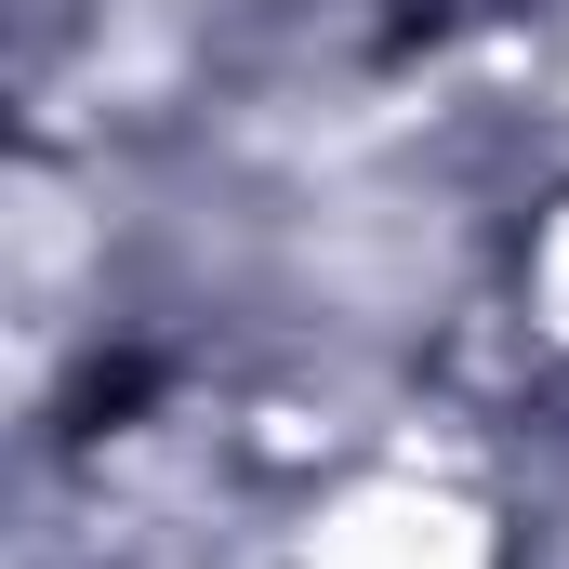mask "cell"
<instances>
[{"label": "cell", "instance_id": "cell-1", "mask_svg": "<svg viewBox=\"0 0 569 569\" xmlns=\"http://www.w3.org/2000/svg\"><path fill=\"white\" fill-rule=\"evenodd\" d=\"M318 569H477L463 517L450 503H411V490H371L318 530Z\"/></svg>", "mask_w": 569, "mask_h": 569}]
</instances>
